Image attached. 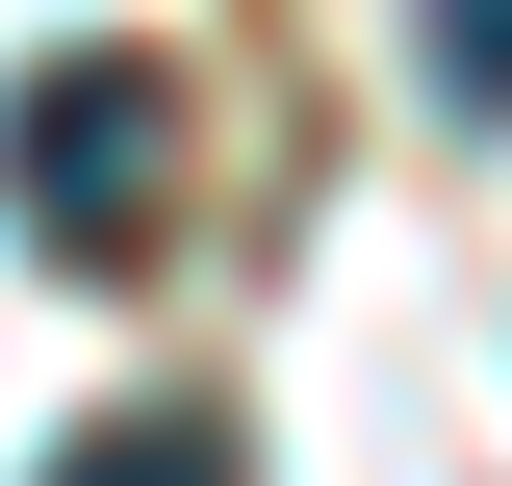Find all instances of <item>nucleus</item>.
I'll list each match as a JSON object with an SVG mask.
<instances>
[{"mask_svg":"<svg viewBox=\"0 0 512 486\" xmlns=\"http://www.w3.org/2000/svg\"><path fill=\"white\" fill-rule=\"evenodd\" d=\"M0 231L77 256V282L154 256V231H180V77H154V52H52L26 103H0Z\"/></svg>","mask_w":512,"mask_h":486,"instance_id":"1","label":"nucleus"},{"mask_svg":"<svg viewBox=\"0 0 512 486\" xmlns=\"http://www.w3.org/2000/svg\"><path fill=\"white\" fill-rule=\"evenodd\" d=\"M52 486H231V410H128V435H77Z\"/></svg>","mask_w":512,"mask_h":486,"instance_id":"2","label":"nucleus"},{"mask_svg":"<svg viewBox=\"0 0 512 486\" xmlns=\"http://www.w3.org/2000/svg\"><path fill=\"white\" fill-rule=\"evenodd\" d=\"M410 52H436L461 128H512V0H410Z\"/></svg>","mask_w":512,"mask_h":486,"instance_id":"3","label":"nucleus"}]
</instances>
